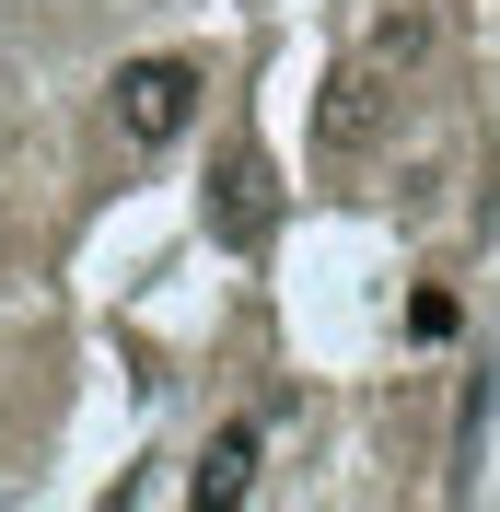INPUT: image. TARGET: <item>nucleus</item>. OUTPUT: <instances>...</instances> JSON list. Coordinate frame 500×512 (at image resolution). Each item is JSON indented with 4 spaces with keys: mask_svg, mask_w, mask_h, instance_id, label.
<instances>
[{
    "mask_svg": "<svg viewBox=\"0 0 500 512\" xmlns=\"http://www.w3.org/2000/svg\"><path fill=\"white\" fill-rule=\"evenodd\" d=\"M384 82H396V70H384L373 47L326 82V152H349V140H373V128H384Z\"/></svg>",
    "mask_w": 500,
    "mask_h": 512,
    "instance_id": "nucleus-3",
    "label": "nucleus"
},
{
    "mask_svg": "<svg viewBox=\"0 0 500 512\" xmlns=\"http://www.w3.org/2000/svg\"><path fill=\"white\" fill-rule=\"evenodd\" d=\"M198 94H210L198 59H128L117 82H105V128H117L128 152H175L198 128Z\"/></svg>",
    "mask_w": 500,
    "mask_h": 512,
    "instance_id": "nucleus-1",
    "label": "nucleus"
},
{
    "mask_svg": "<svg viewBox=\"0 0 500 512\" xmlns=\"http://www.w3.org/2000/svg\"><path fill=\"white\" fill-rule=\"evenodd\" d=\"M210 233L221 245H256V233H268V163L256 152H221L210 163Z\"/></svg>",
    "mask_w": 500,
    "mask_h": 512,
    "instance_id": "nucleus-2",
    "label": "nucleus"
},
{
    "mask_svg": "<svg viewBox=\"0 0 500 512\" xmlns=\"http://www.w3.org/2000/svg\"><path fill=\"white\" fill-rule=\"evenodd\" d=\"M187 489H198V501H210V512H233V501H245V489H256V419H221Z\"/></svg>",
    "mask_w": 500,
    "mask_h": 512,
    "instance_id": "nucleus-4",
    "label": "nucleus"
},
{
    "mask_svg": "<svg viewBox=\"0 0 500 512\" xmlns=\"http://www.w3.org/2000/svg\"><path fill=\"white\" fill-rule=\"evenodd\" d=\"M454 326H466V315H454V291H442V280H419V291H407V338H419V350H442Z\"/></svg>",
    "mask_w": 500,
    "mask_h": 512,
    "instance_id": "nucleus-5",
    "label": "nucleus"
}]
</instances>
